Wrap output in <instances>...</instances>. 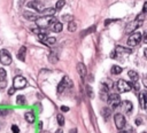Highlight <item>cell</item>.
<instances>
[{"instance_id": "cell-1", "label": "cell", "mask_w": 147, "mask_h": 133, "mask_svg": "<svg viewBox=\"0 0 147 133\" xmlns=\"http://www.w3.org/2000/svg\"><path fill=\"white\" fill-rule=\"evenodd\" d=\"M144 21H145V14L141 13L140 15L137 16V18H136L134 21H132L131 23H129V24L126 25V28H125V32H126V33H129V32H133L134 30L138 29V26H141V25H142Z\"/></svg>"}, {"instance_id": "cell-2", "label": "cell", "mask_w": 147, "mask_h": 133, "mask_svg": "<svg viewBox=\"0 0 147 133\" xmlns=\"http://www.w3.org/2000/svg\"><path fill=\"white\" fill-rule=\"evenodd\" d=\"M55 22H56V18L54 16H42V17H37L36 19V24L41 29H46L49 25L54 24Z\"/></svg>"}, {"instance_id": "cell-3", "label": "cell", "mask_w": 147, "mask_h": 133, "mask_svg": "<svg viewBox=\"0 0 147 133\" xmlns=\"http://www.w3.org/2000/svg\"><path fill=\"white\" fill-rule=\"evenodd\" d=\"M141 39H142V36H141V33H140L139 31H138V32H132V33L129 36V38H127V45H129L130 47L138 46L139 42L141 41Z\"/></svg>"}, {"instance_id": "cell-4", "label": "cell", "mask_w": 147, "mask_h": 133, "mask_svg": "<svg viewBox=\"0 0 147 133\" xmlns=\"http://www.w3.org/2000/svg\"><path fill=\"white\" fill-rule=\"evenodd\" d=\"M116 87H117L119 93H126V92L132 89V84L126 81V80H124V79H119L116 83Z\"/></svg>"}, {"instance_id": "cell-5", "label": "cell", "mask_w": 147, "mask_h": 133, "mask_svg": "<svg viewBox=\"0 0 147 133\" xmlns=\"http://www.w3.org/2000/svg\"><path fill=\"white\" fill-rule=\"evenodd\" d=\"M72 86V83H71V80L67 77V76H64L63 78H62V80L59 83V85H57V93L59 94H61V93H63L67 88H70Z\"/></svg>"}, {"instance_id": "cell-6", "label": "cell", "mask_w": 147, "mask_h": 133, "mask_svg": "<svg viewBox=\"0 0 147 133\" xmlns=\"http://www.w3.org/2000/svg\"><path fill=\"white\" fill-rule=\"evenodd\" d=\"M11 61H13V58H11L10 53L7 49H1L0 50V63L3 65H9L11 63Z\"/></svg>"}, {"instance_id": "cell-7", "label": "cell", "mask_w": 147, "mask_h": 133, "mask_svg": "<svg viewBox=\"0 0 147 133\" xmlns=\"http://www.w3.org/2000/svg\"><path fill=\"white\" fill-rule=\"evenodd\" d=\"M132 53V49L131 48H126V47H123V46H117L115 48V50L111 53V58H115V56H121V55H129Z\"/></svg>"}, {"instance_id": "cell-8", "label": "cell", "mask_w": 147, "mask_h": 133, "mask_svg": "<svg viewBox=\"0 0 147 133\" xmlns=\"http://www.w3.org/2000/svg\"><path fill=\"white\" fill-rule=\"evenodd\" d=\"M26 84H28L26 79L24 77H22V76H16L14 78V80H13V87L15 89H22V88H24L26 86Z\"/></svg>"}, {"instance_id": "cell-9", "label": "cell", "mask_w": 147, "mask_h": 133, "mask_svg": "<svg viewBox=\"0 0 147 133\" xmlns=\"http://www.w3.org/2000/svg\"><path fill=\"white\" fill-rule=\"evenodd\" d=\"M107 102L109 103L110 108L115 109L121 104V97L118 94H109L107 97Z\"/></svg>"}, {"instance_id": "cell-10", "label": "cell", "mask_w": 147, "mask_h": 133, "mask_svg": "<svg viewBox=\"0 0 147 133\" xmlns=\"http://www.w3.org/2000/svg\"><path fill=\"white\" fill-rule=\"evenodd\" d=\"M114 122H115V125L118 130H122L124 128V126L126 125V120H125V117L122 115V114H116L114 116Z\"/></svg>"}, {"instance_id": "cell-11", "label": "cell", "mask_w": 147, "mask_h": 133, "mask_svg": "<svg viewBox=\"0 0 147 133\" xmlns=\"http://www.w3.org/2000/svg\"><path fill=\"white\" fill-rule=\"evenodd\" d=\"M76 69H77L78 75H79L82 78H85V77H86V75H87V69H86V66H85V64H84V63H82V62L77 63Z\"/></svg>"}, {"instance_id": "cell-12", "label": "cell", "mask_w": 147, "mask_h": 133, "mask_svg": "<svg viewBox=\"0 0 147 133\" xmlns=\"http://www.w3.org/2000/svg\"><path fill=\"white\" fill-rule=\"evenodd\" d=\"M25 57H26V47H25V46H22V47L18 49V52H17V58H18L20 61L24 62V61H25Z\"/></svg>"}, {"instance_id": "cell-13", "label": "cell", "mask_w": 147, "mask_h": 133, "mask_svg": "<svg viewBox=\"0 0 147 133\" xmlns=\"http://www.w3.org/2000/svg\"><path fill=\"white\" fill-rule=\"evenodd\" d=\"M122 105H123V111L126 112V114H130L132 111V109H133V105H132V103L130 101H124L122 103Z\"/></svg>"}, {"instance_id": "cell-14", "label": "cell", "mask_w": 147, "mask_h": 133, "mask_svg": "<svg viewBox=\"0 0 147 133\" xmlns=\"http://www.w3.org/2000/svg\"><path fill=\"white\" fill-rule=\"evenodd\" d=\"M24 118H25V120H26L28 123H30V124L34 123V119H36L34 114H33L32 111H26V112L24 114Z\"/></svg>"}, {"instance_id": "cell-15", "label": "cell", "mask_w": 147, "mask_h": 133, "mask_svg": "<svg viewBox=\"0 0 147 133\" xmlns=\"http://www.w3.org/2000/svg\"><path fill=\"white\" fill-rule=\"evenodd\" d=\"M28 7H30V8H33L34 10H37L38 13H40L42 9H44V7H42V5L41 3H37V2H29L28 3Z\"/></svg>"}, {"instance_id": "cell-16", "label": "cell", "mask_w": 147, "mask_h": 133, "mask_svg": "<svg viewBox=\"0 0 147 133\" xmlns=\"http://www.w3.org/2000/svg\"><path fill=\"white\" fill-rule=\"evenodd\" d=\"M55 8H44L41 11H40V14H42L44 16H53V15H55Z\"/></svg>"}, {"instance_id": "cell-17", "label": "cell", "mask_w": 147, "mask_h": 133, "mask_svg": "<svg viewBox=\"0 0 147 133\" xmlns=\"http://www.w3.org/2000/svg\"><path fill=\"white\" fill-rule=\"evenodd\" d=\"M127 76H129V78H130L133 83H137L138 79H139V75H138V72L134 71V70H130V71L127 72Z\"/></svg>"}, {"instance_id": "cell-18", "label": "cell", "mask_w": 147, "mask_h": 133, "mask_svg": "<svg viewBox=\"0 0 147 133\" xmlns=\"http://www.w3.org/2000/svg\"><path fill=\"white\" fill-rule=\"evenodd\" d=\"M24 18H26L28 21H36L37 19V14L31 13V11H24L23 13Z\"/></svg>"}, {"instance_id": "cell-19", "label": "cell", "mask_w": 147, "mask_h": 133, "mask_svg": "<svg viewBox=\"0 0 147 133\" xmlns=\"http://www.w3.org/2000/svg\"><path fill=\"white\" fill-rule=\"evenodd\" d=\"M48 60H49V62H51L52 64H55V63L59 61V55H57V53L54 52V50H52L51 54H49V56H48Z\"/></svg>"}, {"instance_id": "cell-20", "label": "cell", "mask_w": 147, "mask_h": 133, "mask_svg": "<svg viewBox=\"0 0 147 133\" xmlns=\"http://www.w3.org/2000/svg\"><path fill=\"white\" fill-rule=\"evenodd\" d=\"M139 102H140V107L142 109H146V93L141 92L139 94Z\"/></svg>"}, {"instance_id": "cell-21", "label": "cell", "mask_w": 147, "mask_h": 133, "mask_svg": "<svg viewBox=\"0 0 147 133\" xmlns=\"http://www.w3.org/2000/svg\"><path fill=\"white\" fill-rule=\"evenodd\" d=\"M42 42L46 44V45H48V46H52V45H54L56 42V38L55 37H46L42 40Z\"/></svg>"}, {"instance_id": "cell-22", "label": "cell", "mask_w": 147, "mask_h": 133, "mask_svg": "<svg viewBox=\"0 0 147 133\" xmlns=\"http://www.w3.org/2000/svg\"><path fill=\"white\" fill-rule=\"evenodd\" d=\"M62 28H63L62 23L55 22V23L53 24V26H52V31H53V32H61V31H62Z\"/></svg>"}, {"instance_id": "cell-23", "label": "cell", "mask_w": 147, "mask_h": 133, "mask_svg": "<svg viewBox=\"0 0 147 133\" xmlns=\"http://www.w3.org/2000/svg\"><path fill=\"white\" fill-rule=\"evenodd\" d=\"M101 114H102V116L105 117V119L106 120H108V118L110 117V115H111V111H110V108H102V110H101Z\"/></svg>"}, {"instance_id": "cell-24", "label": "cell", "mask_w": 147, "mask_h": 133, "mask_svg": "<svg viewBox=\"0 0 147 133\" xmlns=\"http://www.w3.org/2000/svg\"><path fill=\"white\" fill-rule=\"evenodd\" d=\"M68 30L70 31V32H75L76 30H77V24H76V22L72 19V21H69V24H68Z\"/></svg>"}, {"instance_id": "cell-25", "label": "cell", "mask_w": 147, "mask_h": 133, "mask_svg": "<svg viewBox=\"0 0 147 133\" xmlns=\"http://www.w3.org/2000/svg\"><path fill=\"white\" fill-rule=\"evenodd\" d=\"M122 71H123L122 66H118V65H113V66H111V70H110V72H111L113 75H119Z\"/></svg>"}, {"instance_id": "cell-26", "label": "cell", "mask_w": 147, "mask_h": 133, "mask_svg": "<svg viewBox=\"0 0 147 133\" xmlns=\"http://www.w3.org/2000/svg\"><path fill=\"white\" fill-rule=\"evenodd\" d=\"M16 103L17 104H20V105H24L26 102H25V97H24V95H18L17 97H16Z\"/></svg>"}, {"instance_id": "cell-27", "label": "cell", "mask_w": 147, "mask_h": 133, "mask_svg": "<svg viewBox=\"0 0 147 133\" xmlns=\"http://www.w3.org/2000/svg\"><path fill=\"white\" fill-rule=\"evenodd\" d=\"M56 120H57V124H59L60 126H63V125H64V117H63L62 114H59V115L56 116Z\"/></svg>"}, {"instance_id": "cell-28", "label": "cell", "mask_w": 147, "mask_h": 133, "mask_svg": "<svg viewBox=\"0 0 147 133\" xmlns=\"http://www.w3.org/2000/svg\"><path fill=\"white\" fill-rule=\"evenodd\" d=\"M64 5H65V1L64 0H59L57 2H56V6H55V9H62L63 7H64Z\"/></svg>"}, {"instance_id": "cell-29", "label": "cell", "mask_w": 147, "mask_h": 133, "mask_svg": "<svg viewBox=\"0 0 147 133\" xmlns=\"http://www.w3.org/2000/svg\"><path fill=\"white\" fill-rule=\"evenodd\" d=\"M86 91H87V95H88L90 97H93V96H94V94H93V89L91 88V86H90V85H87V86H86Z\"/></svg>"}, {"instance_id": "cell-30", "label": "cell", "mask_w": 147, "mask_h": 133, "mask_svg": "<svg viewBox=\"0 0 147 133\" xmlns=\"http://www.w3.org/2000/svg\"><path fill=\"white\" fill-rule=\"evenodd\" d=\"M6 76H7L6 70H5L3 68H0V78H1V79H6Z\"/></svg>"}, {"instance_id": "cell-31", "label": "cell", "mask_w": 147, "mask_h": 133, "mask_svg": "<svg viewBox=\"0 0 147 133\" xmlns=\"http://www.w3.org/2000/svg\"><path fill=\"white\" fill-rule=\"evenodd\" d=\"M6 85H7V80L0 78V89H3L6 87Z\"/></svg>"}, {"instance_id": "cell-32", "label": "cell", "mask_w": 147, "mask_h": 133, "mask_svg": "<svg viewBox=\"0 0 147 133\" xmlns=\"http://www.w3.org/2000/svg\"><path fill=\"white\" fill-rule=\"evenodd\" d=\"M119 133H133V131H132L131 127H129V128H125V130L122 128V131H119Z\"/></svg>"}, {"instance_id": "cell-33", "label": "cell", "mask_w": 147, "mask_h": 133, "mask_svg": "<svg viewBox=\"0 0 147 133\" xmlns=\"http://www.w3.org/2000/svg\"><path fill=\"white\" fill-rule=\"evenodd\" d=\"M9 112L8 109H0V116H6Z\"/></svg>"}, {"instance_id": "cell-34", "label": "cell", "mask_w": 147, "mask_h": 133, "mask_svg": "<svg viewBox=\"0 0 147 133\" xmlns=\"http://www.w3.org/2000/svg\"><path fill=\"white\" fill-rule=\"evenodd\" d=\"M11 131H13V133H20V128L16 125H13L11 126Z\"/></svg>"}, {"instance_id": "cell-35", "label": "cell", "mask_w": 147, "mask_h": 133, "mask_svg": "<svg viewBox=\"0 0 147 133\" xmlns=\"http://www.w3.org/2000/svg\"><path fill=\"white\" fill-rule=\"evenodd\" d=\"M136 124H137V125H141V124H142L141 117H137V118H136Z\"/></svg>"}, {"instance_id": "cell-36", "label": "cell", "mask_w": 147, "mask_h": 133, "mask_svg": "<svg viewBox=\"0 0 147 133\" xmlns=\"http://www.w3.org/2000/svg\"><path fill=\"white\" fill-rule=\"evenodd\" d=\"M14 93H15V88H14V87H11V88L8 89V94H9V95H13Z\"/></svg>"}, {"instance_id": "cell-37", "label": "cell", "mask_w": 147, "mask_h": 133, "mask_svg": "<svg viewBox=\"0 0 147 133\" xmlns=\"http://www.w3.org/2000/svg\"><path fill=\"white\" fill-rule=\"evenodd\" d=\"M61 111H69V108H68V107L62 105V107H61Z\"/></svg>"}, {"instance_id": "cell-38", "label": "cell", "mask_w": 147, "mask_h": 133, "mask_svg": "<svg viewBox=\"0 0 147 133\" xmlns=\"http://www.w3.org/2000/svg\"><path fill=\"white\" fill-rule=\"evenodd\" d=\"M55 133H63V131H62V128H57V130L55 131Z\"/></svg>"}, {"instance_id": "cell-39", "label": "cell", "mask_w": 147, "mask_h": 133, "mask_svg": "<svg viewBox=\"0 0 147 133\" xmlns=\"http://www.w3.org/2000/svg\"><path fill=\"white\" fill-rule=\"evenodd\" d=\"M70 133H77V130H76V128H74V130H71V131H70Z\"/></svg>"}, {"instance_id": "cell-40", "label": "cell", "mask_w": 147, "mask_h": 133, "mask_svg": "<svg viewBox=\"0 0 147 133\" xmlns=\"http://www.w3.org/2000/svg\"><path fill=\"white\" fill-rule=\"evenodd\" d=\"M142 133H146V132H142Z\"/></svg>"}]
</instances>
